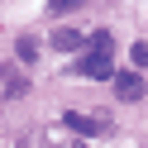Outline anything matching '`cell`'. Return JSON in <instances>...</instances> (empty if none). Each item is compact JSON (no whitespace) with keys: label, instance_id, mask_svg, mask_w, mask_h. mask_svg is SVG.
Listing matches in <instances>:
<instances>
[{"label":"cell","instance_id":"6da1fadb","mask_svg":"<svg viewBox=\"0 0 148 148\" xmlns=\"http://www.w3.org/2000/svg\"><path fill=\"white\" fill-rule=\"evenodd\" d=\"M77 77H86V81H115V38H110L105 29H96L91 48L77 58Z\"/></svg>","mask_w":148,"mask_h":148},{"label":"cell","instance_id":"7a4b0ae2","mask_svg":"<svg viewBox=\"0 0 148 148\" xmlns=\"http://www.w3.org/2000/svg\"><path fill=\"white\" fill-rule=\"evenodd\" d=\"M115 96L119 100H143V77L138 72H115Z\"/></svg>","mask_w":148,"mask_h":148},{"label":"cell","instance_id":"3957f363","mask_svg":"<svg viewBox=\"0 0 148 148\" xmlns=\"http://www.w3.org/2000/svg\"><path fill=\"white\" fill-rule=\"evenodd\" d=\"M81 43H86L81 29H58V34H53V48H58V53H77Z\"/></svg>","mask_w":148,"mask_h":148},{"label":"cell","instance_id":"277c9868","mask_svg":"<svg viewBox=\"0 0 148 148\" xmlns=\"http://www.w3.org/2000/svg\"><path fill=\"white\" fill-rule=\"evenodd\" d=\"M62 124H67L72 134H100V129H105V124H100V119H86V115H67V119H62Z\"/></svg>","mask_w":148,"mask_h":148},{"label":"cell","instance_id":"5b68a950","mask_svg":"<svg viewBox=\"0 0 148 148\" xmlns=\"http://www.w3.org/2000/svg\"><path fill=\"white\" fill-rule=\"evenodd\" d=\"M81 5H91V0H48V14H72Z\"/></svg>","mask_w":148,"mask_h":148}]
</instances>
